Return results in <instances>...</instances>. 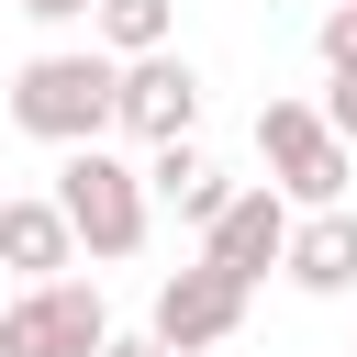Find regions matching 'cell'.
Here are the masks:
<instances>
[{
	"label": "cell",
	"mask_w": 357,
	"mask_h": 357,
	"mask_svg": "<svg viewBox=\"0 0 357 357\" xmlns=\"http://www.w3.org/2000/svg\"><path fill=\"white\" fill-rule=\"evenodd\" d=\"M11 123L33 134V145H100L112 134V56L89 45V56H33L22 78H11Z\"/></svg>",
	"instance_id": "1"
},
{
	"label": "cell",
	"mask_w": 357,
	"mask_h": 357,
	"mask_svg": "<svg viewBox=\"0 0 357 357\" xmlns=\"http://www.w3.org/2000/svg\"><path fill=\"white\" fill-rule=\"evenodd\" d=\"M56 212H67V234L89 245V257H134L145 245V167H123L112 145H67V167H56V190H45Z\"/></svg>",
	"instance_id": "2"
},
{
	"label": "cell",
	"mask_w": 357,
	"mask_h": 357,
	"mask_svg": "<svg viewBox=\"0 0 357 357\" xmlns=\"http://www.w3.org/2000/svg\"><path fill=\"white\" fill-rule=\"evenodd\" d=\"M257 156H268V190L301 201V212L346 201V178H357V145H335L312 100H268V112H257Z\"/></svg>",
	"instance_id": "3"
},
{
	"label": "cell",
	"mask_w": 357,
	"mask_h": 357,
	"mask_svg": "<svg viewBox=\"0 0 357 357\" xmlns=\"http://www.w3.org/2000/svg\"><path fill=\"white\" fill-rule=\"evenodd\" d=\"M234 324H245V279H234V268L190 257V268H167V279H156V312H145V335H156L167 357H212Z\"/></svg>",
	"instance_id": "4"
},
{
	"label": "cell",
	"mask_w": 357,
	"mask_h": 357,
	"mask_svg": "<svg viewBox=\"0 0 357 357\" xmlns=\"http://www.w3.org/2000/svg\"><path fill=\"white\" fill-rule=\"evenodd\" d=\"M112 335V312H100V290L89 279H33L22 301H0V357H89Z\"/></svg>",
	"instance_id": "5"
},
{
	"label": "cell",
	"mask_w": 357,
	"mask_h": 357,
	"mask_svg": "<svg viewBox=\"0 0 357 357\" xmlns=\"http://www.w3.org/2000/svg\"><path fill=\"white\" fill-rule=\"evenodd\" d=\"M112 123L134 134V145H167V134H190L201 123V78H190V56H123L112 67Z\"/></svg>",
	"instance_id": "6"
},
{
	"label": "cell",
	"mask_w": 357,
	"mask_h": 357,
	"mask_svg": "<svg viewBox=\"0 0 357 357\" xmlns=\"http://www.w3.org/2000/svg\"><path fill=\"white\" fill-rule=\"evenodd\" d=\"M279 245H290V201H279V190H234V201L201 223V257H212V268H234L245 290L279 268Z\"/></svg>",
	"instance_id": "7"
},
{
	"label": "cell",
	"mask_w": 357,
	"mask_h": 357,
	"mask_svg": "<svg viewBox=\"0 0 357 357\" xmlns=\"http://www.w3.org/2000/svg\"><path fill=\"white\" fill-rule=\"evenodd\" d=\"M279 268H290V290H312V301H335V290H357V212H346V201H324L312 223H290V245H279Z\"/></svg>",
	"instance_id": "8"
},
{
	"label": "cell",
	"mask_w": 357,
	"mask_h": 357,
	"mask_svg": "<svg viewBox=\"0 0 357 357\" xmlns=\"http://www.w3.org/2000/svg\"><path fill=\"white\" fill-rule=\"evenodd\" d=\"M145 201H167L178 223H212V212L234 201V178H223V167H212V156H201L190 134H167V145L145 156Z\"/></svg>",
	"instance_id": "9"
},
{
	"label": "cell",
	"mask_w": 357,
	"mask_h": 357,
	"mask_svg": "<svg viewBox=\"0 0 357 357\" xmlns=\"http://www.w3.org/2000/svg\"><path fill=\"white\" fill-rule=\"evenodd\" d=\"M67 257H78V234H67V212H56V201H0V268L56 279Z\"/></svg>",
	"instance_id": "10"
},
{
	"label": "cell",
	"mask_w": 357,
	"mask_h": 357,
	"mask_svg": "<svg viewBox=\"0 0 357 357\" xmlns=\"http://www.w3.org/2000/svg\"><path fill=\"white\" fill-rule=\"evenodd\" d=\"M89 22H100V56L123 67V56H156V45H167L178 0H89Z\"/></svg>",
	"instance_id": "11"
},
{
	"label": "cell",
	"mask_w": 357,
	"mask_h": 357,
	"mask_svg": "<svg viewBox=\"0 0 357 357\" xmlns=\"http://www.w3.org/2000/svg\"><path fill=\"white\" fill-rule=\"evenodd\" d=\"M312 112H324V134H335V145H357V67H335V89H324Z\"/></svg>",
	"instance_id": "12"
},
{
	"label": "cell",
	"mask_w": 357,
	"mask_h": 357,
	"mask_svg": "<svg viewBox=\"0 0 357 357\" xmlns=\"http://www.w3.org/2000/svg\"><path fill=\"white\" fill-rule=\"evenodd\" d=\"M324 67H357V0L324 11Z\"/></svg>",
	"instance_id": "13"
},
{
	"label": "cell",
	"mask_w": 357,
	"mask_h": 357,
	"mask_svg": "<svg viewBox=\"0 0 357 357\" xmlns=\"http://www.w3.org/2000/svg\"><path fill=\"white\" fill-rule=\"evenodd\" d=\"M89 357H167V346H156V335H100Z\"/></svg>",
	"instance_id": "14"
},
{
	"label": "cell",
	"mask_w": 357,
	"mask_h": 357,
	"mask_svg": "<svg viewBox=\"0 0 357 357\" xmlns=\"http://www.w3.org/2000/svg\"><path fill=\"white\" fill-rule=\"evenodd\" d=\"M11 11H33V22H78L89 0H11Z\"/></svg>",
	"instance_id": "15"
}]
</instances>
